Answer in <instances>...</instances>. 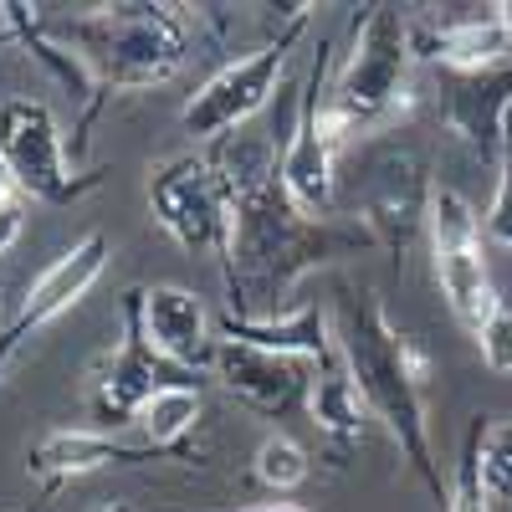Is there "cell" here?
<instances>
[{"mask_svg": "<svg viewBox=\"0 0 512 512\" xmlns=\"http://www.w3.org/2000/svg\"><path fill=\"white\" fill-rule=\"evenodd\" d=\"M231 180V246H226V292L236 318H282L292 287L323 262L364 246V236L297 210L282 190L277 159L262 144H246L216 159Z\"/></svg>", "mask_w": 512, "mask_h": 512, "instance_id": "obj_1", "label": "cell"}, {"mask_svg": "<svg viewBox=\"0 0 512 512\" xmlns=\"http://www.w3.org/2000/svg\"><path fill=\"white\" fill-rule=\"evenodd\" d=\"M333 344H338V359H344L359 400L369 405V415L390 431V441L410 461V472L436 492V502H446L441 472L431 461V420H425L431 354L390 323V313H384V303L369 287H349L338 297Z\"/></svg>", "mask_w": 512, "mask_h": 512, "instance_id": "obj_2", "label": "cell"}, {"mask_svg": "<svg viewBox=\"0 0 512 512\" xmlns=\"http://www.w3.org/2000/svg\"><path fill=\"white\" fill-rule=\"evenodd\" d=\"M88 67L98 93H144L169 82L190 57V31L175 6H98L52 31Z\"/></svg>", "mask_w": 512, "mask_h": 512, "instance_id": "obj_3", "label": "cell"}, {"mask_svg": "<svg viewBox=\"0 0 512 512\" xmlns=\"http://www.w3.org/2000/svg\"><path fill=\"white\" fill-rule=\"evenodd\" d=\"M410 62L415 36L410 21L395 6H369L354 26V47L328 88V113L344 134H369V128L395 123L410 108Z\"/></svg>", "mask_w": 512, "mask_h": 512, "instance_id": "obj_4", "label": "cell"}, {"mask_svg": "<svg viewBox=\"0 0 512 512\" xmlns=\"http://www.w3.org/2000/svg\"><path fill=\"white\" fill-rule=\"evenodd\" d=\"M149 210L159 231L190 256H221L231 246V180L216 159L180 154L149 175Z\"/></svg>", "mask_w": 512, "mask_h": 512, "instance_id": "obj_5", "label": "cell"}, {"mask_svg": "<svg viewBox=\"0 0 512 512\" xmlns=\"http://www.w3.org/2000/svg\"><path fill=\"white\" fill-rule=\"evenodd\" d=\"M431 190L436 185H425L420 159L410 149L379 144L354 169L349 216L364 226V241H379L384 251H395V262H405L410 241L425 231V216H431Z\"/></svg>", "mask_w": 512, "mask_h": 512, "instance_id": "obj_6", "label": "cell"}, {"mask_svg": "<svg viewBox=\"0 0 512 512\" xmlns=\"http://www.w3.org/2000/svg\"><path fill=\"white\" fill-rule=\"evenodd\" d=\"M425 231H431V251H436V282L451 318L466 333H482V323L497 308V292L487 277V256H482V221L472 200L451 185L431 190V216H425Z\"/></svg>", "mask_w": 512, "mask_h": 512, "instance_id": "obj_7", "label": "cell"}, {"mask_svg": "<svg viewBox=\"0 0 512 512\" xmlns=\"http://www.w3.org/2000/svg\"><path fill=\"white\" fill-rule=\"evenodd\" d=\"M0 154L11 164L16 190L41 205H72L103 185V175H93V169H72V159L62 149V128L41 98L0 103Z\"/></svg>", "mask_w": 512, "mask_h": 512, "instance_id": "obj_8", "label": "cell"}, {"mask_svg": "<svg viewBox=\"0 0 512 512\" xmlns=\"http://www.w3.org/2000/svg\"><path fill=\"white\" fill-rule=\"evenodd\" d=\"M303 26H308V16H297L277 41H267L262 52H251V57H241V62H226V67L185 103V113H180L185 134H195V139H226V134H236L246 118L262 113V108L272 103V93H277L282 72H287L292 41L303 36Z\"/></svg>", "mask_w": 512, "mask_h": 512, "instance_id": "obj_9", "label": "cell"}, {"mask_svg": "<svg viewBox=\"0 0 512 512\" xmlns=\"http://www.w3.org/2000/svg\"><path fill=\"white\" fill-rule=\"evenodd\" d=\"M169 384H190V374L175 369V364H164V359L149 349V338H144V328H139L134 297L123 292V338H118L113 354H103V364L93 369V384H88L93 431L134 425L139 410H144L159 390H169Z\"/></svg>", "mask_w": 512, "mask_h": 512, "instance_id": "obj_10", "label": "cell"}, {"mask_svg": "<svg viewBox=\"0 0 512 512\" xmlns=\"http://www.w3.org/2000/svg\"><path fill=\"white\" fill-rule=\"evenodd\" d=\"M323 103H328V57L318 47L308 88L297 93V123H292V134L282 144V159H277L282 190L292 195L297 210H308V216H318V221H328V210L338 200V144L323 128Z\"/></svg>", "mask_w": 512, "mask_h": 512, "instance_id": "obj_11", "label": "cell"}, {"mask_svg": "<svg viewBox=\"0 0 512 512\" xmlns=\"http://www.w3.org/2000/svg\"><path fill=\"white\" fill-rule=\"evenodd\" d=\"M108 256H113L108 236H103V231H88L77 246H67L57 262L31 282V292L21 297V308H16V318L0 328V379H6V369L16 364V354L26 349L31 333H41L47 323H57L62 313H72L82 297L93 292V282H98L103 267H108Z\"/></svg>", "mask_w": 512, "mask_h": 512, "instance_id": "obj_12", "label": "cell"}, {"mask_svg": "<svg viewBox=\"0 0 512 512\" xmlns=\"http://www.w3.org/2000/svg\"><path fill=\"white\" fill-rule=\"evenodd\" d=\"M139 308V328L149 338V349L175 364L185 374L195 369H216V323H210L205 303L190 292V287H175V282H159V287H128Z\"/></svg>", "mask_w": 512, "mask_h": 512, "instance_id": "obj_13", "label": "cell"}, {"mask_svg": "<svg viewBox=\"0 0 512 512\" xmlns=\"http://www.w3.org/2000/svg\"><path fill=\"white\" fill-rule=\"evenodd\" d=\"M216 374L241 405H251L267 420H287L292 410H303L313 395V379H318L308 369V359L267 354V349L236 344V338H221L216 344Z\"/></svg>", "mask_w": 512, "mask_h": 512, "instance_id": "obj_14", "label": "cell"}, {"mask_svg": "<svg viewBox=\"0 0 512 512\" xmlns=\"http://www.w3.org/2000/svg\"><path fill=\"white\" fill-rule=\"evenodd\" d=\"M512 118V62L487 72H446V123L477 159H502Z\"/></svg>", "mask_w": 512, "mask_h": 512, "instance_id": "obj_15", "label": "cell"}, {"mask_svg": "<svg viewBox=\"0 0 512 512\" xmlns=\"http://www.w3.org/2000/svg\"><path fill=\"white\" fill-rule=\"evenodd\" d=\"M415 57L441 62V72H487L507 62L512 36L497 21V11H472V16H446V21H410Z\"/></svg>", "mask_w": 512, "mask_h": 512, "instance_id": "obj_16", "label": "cell"}, {"mask_svg": "<svg viewBox=\"0 0 512 512\" xmlns=\"http://www.w3.org/2000/svg\"><path fill=\"white\" fill-rule=\"evenodd\" d=\"M216 338H236V344L287 354V359H308V364H328L333 359V323L313 303L287 308L282 318H236V313H226Z\"/></svg>", "mask_w": 512, "mask_h": 512, "instance_id": "obj_17", "label": "cell"}, {"mask_svg": "<svg viewBox=\"0 0 512 512\" xmlns=\"http://www.w3.org/2000/svg\"><path fill=\"white\" fill-rule=\"evenodd\" d=\"M144 456H149V446H123L108 431H47V436L31 446L26 472L41 477L47 487H62L72 477L103 472V466H134Z\"/></svg>", "mask_w": 512, "mask_h": 512, "instance_id": "obj_18", "label": "cell"}, {"mask_svg": "<svg viewBox=\"0 0 512 512\" xmlns=\"http://www.w3.org/2000/svg\"><path fill=\"white\" fill-rule=\"evenodd\" d=\"M308 415H313L318 431H323V436H333V441H354V436L364 431V420H374V415H369V405H364V400H359V390H354V379H349L344 359L318 364L313 395H308Z\"/></svg>", "mask_w": 512, "mask_h": 512, "instance_id": "obj_19", "label": "cell"}, {"mask_svg": "<svg viewBox=\"0 0 512 512\" xmlns=\"http://www.w3.org/2000/svg\"><path fill=\"white\" fill-rule=\"evenodd\" d=\"M200 420V390L195 384H169V390H159L144 410H139V431H144V446L149 451H169L185 431H195Z\"/></svg>", "mask_w": 512, "mask_h": 512, "instance_id": "obj_20", "label": "cell"}, {"mask_svg": "<svg viewBox=\"0 0 512 512\" xmlns=\"http://www.w3.org/2000/svg\"><path fill=\"white\" fill-rule=\"evenodd\" d=\"M256 482L267 492H292L308 482V451L297 446L292 436H267L256 446Z\"/></svg>", "mask_w": 512, "mask_h": 512, "instance_id": "obj_21", "label": "cell"}, {"mask_svg": "<svg viewBox=\"0 0 512 512\" xmlns=\"http://www.w3.org/2000/svg\"><path fill=\"white\" fill-rule=\"evenodd\" d=\"M446 512H492V497L482 487V420H472L456 466V487L446 492Z\"/></svg>", "mask_w": 512, "mask_h": 512, "instance_id": "obj_22", "label": "cell"}, {"mask_svg": "<svg viewBox=\"0 0 512 512\" xmlns=\"http://www.w3.org/2000/svg\"><path fill=\"white\" fill-rule=\"evenodd\" d=\"M482 487L492 502H512V420L482 425Z\"/></svg>", "mask_w": 512, "mask_h": 512, "instance_id": "obj_23", "label": "cell"}, {"mask_svg": "<svg viewBox=\"0 0 512 512\" xmlns=\"http://www.w3.org/2000/svg\"><path fill=\"white\" fill-rule=\"evenodd\" d=\"M487 236L497 246L512 251V118H507V139H502V159H497V195L487 205Z\"/></svg>", "mask_w": 512, "mask_h": 512, "instance_id": "obj_24", "label": "cell"}, {"mask_svg": "<svg viewBox=\"0 0 512 512\" xmlns=\"http://www.w3.org/2000/svg\"><path fill=\"white\" fill-rule=\"evenodd\" d=\"M477 349H482V364L492 374H512V303H502V297H497L492 318L477 333Z\"/></svg>", "mask_w": 512, "mask_h": 512, "instance_id": "obj_25", "label": "cell"}, {"mask_svg": "<svg viewBox=\"0 0 512 512\" xmlns=\"http://www.w3.org/2000/svg\"><path fill=\"white\" fill-rule=\"evenodd\" d=\"M21 231H26V200H21V195L0 200V256L21 241Z\"/></svg>", "mask_w": 512, "mask_h": 512, "instance_id": "obj_26", "label": "cell"}, {"mask_svg": "<svg viewBox=\"0 0 512 512\" xmlns=\"http://www.w3.org/2000/svg\"><path fill=\"white\" fill-rule=\"evenodd\" d=\"M231 512H308L297 502H251V507H231Z\"/></svg>", "mask_w": 512, "mask_h": 512, "instance_id": "obj_27", "label": "cell"}, {"mask_svg": "<svg viewBox=\"0 0 512 512\" xmlns=\"http://www.w3.org/2000/svg\"><path fill=\"white\" fill-rule=\"evenodd\" d=\"M16 195V180H11V164H6V154H0V200H11Z\"/></svg>", "mask_w": 512, "mask_h": 512, "instance_id": "obj_28", "label": "cell"}, {"mask_svg": "<svg viewBox=\"0 0 512 512\" xmlns=\"http://www.w3.org/2000/svg\"><path fill=\"white\" fill-rule=\"evenodd\" d=\"M492 11H497V21H502L507 36H512V0H502V6H492Z\"/></svg>", "mask_w": 512, "mask_h": 512, "instance_id": "obj_29", "label": "cell"}, {"mask_svg": "<svg viewBox=\"0 0 512 512\" xmlns=\"http://www.w3.org/2000/svg\"><path fill=\"white\" fill-rule=\"evenodd\" d=\"M93 512H128L123 502H103V507H93Z\"/></svg>", "mask_w": 512, "mask_h": 512, "instance_id": "obj_30", "label": "cell"}]
</instances>
